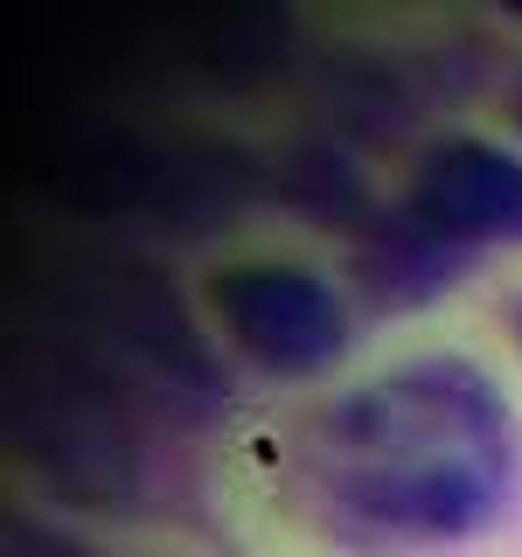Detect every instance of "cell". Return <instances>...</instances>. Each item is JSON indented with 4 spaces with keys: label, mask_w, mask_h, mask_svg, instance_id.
I'll return each instance as SVG.
<instances>
[{
    "label": "cell",
    "mask_w": 522,
    "mask_h": 557,
    "mask_svg": "<svg viewBox=\"0 0 522 557\" xmlns=\"http://www.w3.org/2000/svg\"><path fill=\"white\" fill-rule=\"evenodd\" d=\"M209 313H216V327L231 335L237 356L278 383H313L341 370L348 342H356V321H348L335 278L293 265V258L216 265L209 272Z\"/></svg>",
    "instance_id": "cell-5"
},
{
    "label": "cell",
    "mask_w": 522,
    "mask_h": 557,
    "mask_svg": "<svg viewBox=\"0 0 522 557\" xmlns=\"http://www.w3.org/2000/svg\"><path fill=\"white\" fill-rule=\"evenodd\" d=\"M35 182L77 216L209 237V231H231V216L258 196V161L231 139H161L133 126H84L42 153Z\"/></svg>",
    "instance_id": "cell-4"
},
{
    "label": "cell",
    "mask_w": 522,
    "mask_h": 557,
    "mask_svg": "<svg viewBox=\"0 0 522 557\" xmlns=\"http://www.w3.org/2000/svg\"><path fill=\"white\" fill-rule=\"evenodd\" d=\"M509 126L522 133V70H515V84H509Z\"/></svg>",
    "instance_id": "cell-11"
},
{
    "label": "cell",
    "mask_w": 522,
    "mask_h": 557,
    "mask_svg": "<svg viewBox=\"0 0 522 557\" xmlns=\"http://www.w3.org/2000/svg\"><path fill=\"white\" fill-rule=\"evenodd\" d=\"M509 327H515V348H522V300H515V313H509Z\"/></svg>",
    "instance_id": "cell-12"
},
{
    "label": "cell",
    "mask_w": 522,
    "mask_h": 557,
    "mask_svg": "<svg viewBox=\"0 0 522 557\" xmlns=\"http://www.w3.org/2000/svg\"><path fill=\"white\" fill-rule=\"evenodd\" d=\"M313 474L370 530L425 544L474 536L509 502V397L467 356H411L327 405L313 425Z\"/></svg>",
    "instance_id": "cell-1"
},
{
    "label": "cell",
    "mask_w": 522,
    "mask_h": 557,
    "mask_svg": "<svg viewBox=\"0 0 522 557\" xmlns=\"http://www.w3.org/2000/svg\"><path fill=\"white\" fill-rule=\"evenodd\" d=\"M313 98L327 104V119L341 133H362L370 147L405 139L425 112V84H411V70L370 57V49H335V57L313 63Z\"/></svg>",
    "instance_id": "cell-8"
},
{
    "label": "cell",
    "mask_w": 522,
    "mask_h": 557,
    "mask_svg": "<svg viewBox=\"0 0 522 557\" xmlns=\"http://www.w3.org/2000/svg\"><path fill=\"white\" fill-rule=\"evenodd\" d=\"M28 321L63 348H77L91 370H104L126 397L167 411H216L223 370L196 335V313L174 293L161 265L133 251H42L28 272Z\"/></svg>",
    "instance_id": "cell-2"
},
{
    "label": "cell",
    "mask_w": 522,
    "mask_h": 557,
    "mask_svg": "<svg viewBox=\"0 0 522 557\" xmlns=\"http://www.w3.org/2000/svg\"><path fill=\"white\" fill-rule=\"evenodd\" d=\"M467 258L474 251H460L432 223H418L411 209H383L370 231L356 237V251H348V278H356V293L376 313H411V307L439 300L452 278H460Z\"/></svg>",
    "instance_id": "cell-7"
},
{
    "label": "cell",
    "mask_w": 522,
    "mask_h": 557,
    "mask_svg": "<svg viewBox=\"0 0 522 557\" xmlns=\"http://www.w3.org/2000/svg\"><path fill=\"white\" fill-rule=\"evenodd\" d=\"M0 425L8 446L28 460V474L63 495L70 509H133L147 487V446H139V411L104 370L63 348L57 335L28 321L8 342V376H0Z\"/></svg>",
    "instance_id": "cell-3"
},
{
    "label": "cell",
    "mask_w": 522,
    "mask_h": 557,
    "mask_svg": "<svg viewBox=\"0 0 522 557\" xmlns=\"http://www.w3.org/2000/svg\"><path fill=\"white\" fill-rule=\"evenodd\" d=\"M405 209L460 251L522 244V161L481 133L432 139L405 182Z\"/></svg>",
    "instance_id": "cell-6"
},
{
    "label": "cell",
    "mask_w": 522,
    "mask_h": 557,
    "mask_svg": "<svg viewBox=\"0 0 522 557\" xmlns=\"http://www.w3.org/2000/svg\"><path fill=\"white\" fill-rule=\"evenodd\" d=\"M14 557H91V550H77V544H63V536H49V530H28V522H14Z\"/></svg>",
    "instance_id": "cell-10"
},
{
    "label": "cell",
    "mask_w": 522,
    "mask_h": 557,
    "mask_svg": "<svg viewBox=\"0 0 522 557\" xmlns=\"http://www.w3.org/2000/svg\"><path fill=\"white\" fill-rule=\"evenodd\" d=\"M272 196L286 209H300L321 231H370L383 209L370 202V182H362L356 153H341L335 139H293L272 161Z\"/></svg>",
    "instance_id": "cell-9"
}]
</instances>
